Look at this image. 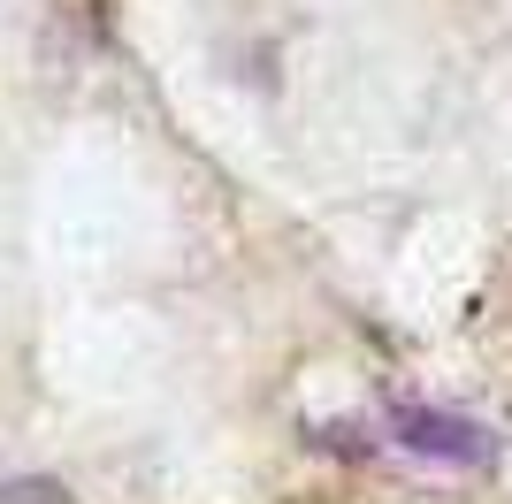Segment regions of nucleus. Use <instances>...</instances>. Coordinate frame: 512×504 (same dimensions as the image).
Masks as SVG:
<instances>
[{"label":"nucleus","instance_id":"obj_2","mask_svg":"<svg viewBox=\"0 0 512 504\" xmlns=\"http://www.w3.org/2000/svg\"><path fill=\"white\" fill-rule=\"evenodd\" d=\"M0 504H77L54 474H16V482H0Z\"/></svg>","mask_w":512,"mask_h":504},{"label":"nucleus","instance_id":"obj_1","mask_svg":"<svg viewBox=\"0 0 512 504\" xmlns=\"http://www.w3.org/2000/svg\"><path fill=\"white\" fill-rule=\"evenodd\" d=\"M383 428H390V443H398V451L436 459V466H490V459H497V436H490V428H482V420H467V413H444V405L398 398V405L383 413Z\"/></svg>","mask_w":512,"mask_h":504},{"label":"nucleus","instance_id":"obj_3","mask_svg":"<svg viewBox=\"0 0 512 504\" xmlns=\"http://www.w3.org/2000/svg\"><path fill=\"white\" fill-rule=\"evenodd\" d=\"M314 451H337V459H360V451H367V428H352V420H329V428H314Z\"/></svg>","mask_w":512,"mask_h":504}]
</instances>
